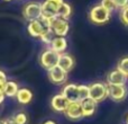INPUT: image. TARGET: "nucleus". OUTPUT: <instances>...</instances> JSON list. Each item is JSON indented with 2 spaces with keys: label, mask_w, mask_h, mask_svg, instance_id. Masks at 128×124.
Returning a JSON list of instances; mask_svg holds the SVG:
<instances>
[{
  "label": "nucleus",
  "mask_w": 128,
  "mask_h": 124,
  "mask_svg": "<svg viewBox=\"0 0 128 124\" xmlns=\"http://www.w3.org/2000/svg\"><path fill=\"white\" fill-rule=\"evenodd\" d=\"M71 14H72V7L70 6V4L64 1L58 11V17L68 20V18L71 17Z\"/></svg>",
  "instance_id": "19"
},
{
  "label": "nucleus",
  "mask_w": 128,
  "mask_h": 124,
  "mask_svg": "<svg viewBox=\"0 0 128 124\" xmlns=\"http://www.w3.org/2000/svg\"><path fill=\"white\" fill-rule=\"evenodd\" d=\"M47 77L53 85L62 86L68 80V72L62 70L60 67H55V68L47 71Z\"/></svg>",
  "instance_id": "8"
},
{
  "label": "nucleus",
  "mask_w": 128,
  "mask_h": 124,
  "mask_svg": "<svg viewBox=\"0 0 128 124\" xmlns=\"http://www.w3.org/2000/svg\"><path fill=\"white\" fill-rule=\"evenodd\" d=\"M70 102L66 99L65 96H63L62 94H56L55 96L51 98V107L54 112L58 113H64L66 109V107L68 106Z\"/></svg>",
  "instance_id": "11"
},
{
  "label": "nucleus",
  "mask_w": 128,
  "mask_h": 124,
  "mask_svg": "<svg viewBox=\"0 0 128 124\" xmlns=\"http://www.w3.org/2000/svg\"><path fill=\"white\" fill-rule=\"evenodd\" d=\"M114 2H115L116 9H119V10L128 5V0H114Z\"/></svg>",
  "instance_id": "26"
},
{
  "label": "nucleus",
  "mask_w": 128,
  "mask_h": 124,
  "mask_svg": "<svg viewBox=\"0 0 128 124\" xmlns=\"http://www.w3.org/2000/svg\"><path fill=\"white\" fill-rule=\"evenodd\" d=\"M4 124H18V123L16 122L14 117H8L4 120Z\"/></svg>",
  "instance_id": "27"
},
{
  "label": "nucleus",
  "mask_w": 128,
  "mask_h": 124,
  "mask_svg": "<svg viewBox=\"0 0 128 124\" xmlns=\"http://www.w3.org/2000/svg\"><path fill=\"white\" fill-rule=\"evenodd\" d=\"M81 103V109H82V116L83 117H91L97 113L98 109V104L94 100L86 98V99L82 100Z\"/></svg>",
  "instance_id": "14"
},
{
  "label": "nucleus",
  "mask_w": 128,
  "mask_h": 124,
  "mask_svg": "<svg viewBox=\"0 0 128 124\" xmlns=\"http://www.w3.org/2000/svg\"><path fill=\"white\" fill-rule=\"evenodd\" d=\"M117 69L128 77V56H124L120 59L117 64Z\"/></svg>",
  "instance_id": "22"
},
{
  "label": "nucleus",
  "mask_w": 128,
  "mask_h": 124,
  "mask_svg": "<svg viewBox=\"0 0 128 124\" xmlns=\"http://www.w3.org/2000/svg\"><path fill=\"white\" fill-rule=\"evenodd\" d=\"M68 40L66 37H61V36H55L53 38V41L51 42L48 47H51L53 51L58 52V54L65 53L66 49H68Z\"/></svg>",
  "instance_id": "16"
},
{
  "label": "nucleus",
  "mask_w": 128,
  "mask_h": 124,
  "mask_svg": "<svg viewBox=\"0 0 128 124\" xmlns=\"http://www.w3.org/2000/svg\"><path fill=\"white\" fill-rule=\"evenodd\" d=\"M15 118V121L18 124H27V121H28V117L27 115L24 113V112H18L15 116H12Z\"/></svg>",
  "instance_id": "25"
},
{
  "label": "nucleus",
  "mask_w": 128,
  "mask_h": 124,
  "mask_svg": "<svg viewBox=\"0 0 128 124\" xmlns=\"http://www.w3.org/2000/svg\"><path fill=\"white\" fill-rule=\"evenodd\" d=\"M0 124H4V120H0Z\"/></svg>",
  "instance_id": "32"
},
{
  "label": "nucleus",
  "mask_w": 128,
  "mask_h": 124,
  "mask_svg": "<svg viewBox=\"0 0 128 124\" xmlns=\"http://www.w3.org/2000/svg\"><path fill=\"white\" fill-rule=\"evenodd\" d=\"M0 79L1 80H8L7 79V75L4 73V70H1V69H0Z\"/></svg>",
  "instance_id": "28"
},
{
  "label": "nucleus",
  "mask_w": 128,
  "mask_h": 124,
  "mask_svg": "<svg viewBox=\"0 0 128 124\" xmlns=\"http://www.w3.org/2000/svg\"><path fill=\"white\" fill-rule=\"evenodd\" d=\"M100 5H101L104 9H107L109 13H112L114 10H116V6H115L114 0H101Z\"/></svg>",
  "instance_id": "24"
},
{
  "label": "nucleus",
  "mask_w": 128,
  "mask_h": 124,
  "mask_svg": "<svg viewBox=\"0 0 128 124\" xmlns=\"http://www.w3.org/2000/svg\"><path fill=\"white\" fill-rule=\"evenodd\" d=\"M43 124H58V123H56L55 121H53V120H46V121L43 122Z\"/></svg>",
  "instance_id": "29"
},
{
  "label": "nucleus",
  "mask_w": 128,
  "mask_h": 124,
  "mask_svg": "<svg viewBox=\"0 0 128 124\" xmlns=\"http://www.w3.org/2000/svg\"><path fill=\"white\" fill-rule=\"evenodd\" d=\"M78 90H79L80 102L89 98V85H84V84L78 85Z\"/></svg>",
  "instance_id": "20"
},
{
  "label": "nucleus",
  "mask_w": 128,
  "mask_h": 124,
  "mask_svg": "<svg viewBox=\"0 0 128 124\" xmlns=\"http://www.w3.org/2000/svg\"><path fill=\"white\" fill-rule=\"evenodd\" d=\"M128 96V89L126 85L108 86V97L116 103L124 102Z\"/></svg>",
  "instance_id": "7"
},
{
  "label": "nucleus",
  "mask_w": 128,
  "mask_h": 124,
  "mask_svg": "<svg viewBox=\"0 0 128 124\" xmlns=\"http://www.w3.org/2000/svg\"><path fill=\"white\" fill-rule=\"evenodd\" d=\"M127 76H125L122 71H119L118 69L110 71L107 76V82L106 84L108 86H117V85H126L127 82Z\"/></svg>",
  "instance_id": "12"
},
{
  "label": "nucleus",
  "mask_w": 128,
  "mask_h": 124,
  "mask_svg": "<svg viewBox=\"0 0 128 124\" xmlns=\"http://www.w3.org/2000/svg\"><path fill=\"white\" fill-rule=\"evenodd\" d=\"M111 13L104 9L101 5H96L89 11V20L94 25H104L109 22Z\"/></svg>",
  "instance_id": "3"
},
{
  "label": "nucleus",
  "mask_w": 128,
  "mask_h": 124,
  "mask_svg": "<svg viewBox=\"0 0 128 124\" xmlns=\"http://www.w3.org/2000/svg\"><path fill=\"white\" fill-rule=\"evenodd\" d=\"M119 19L125 26L128 27V5L119 10Z\"/></svg>",
  "instance_id": "23"
},
{
  "label": "nucleus",
  "mask_w": 128,
  "mask_h": 124,
  "mask_svg": "<svg viewBox=\"0 0 128 124\" xmlns=\"http://www.w3.org/2000/svg\"><path fill=\"white\" fill-rule=\"evenodd\" d=\"M127 78H128V77H127Z\"/></svg>",
  "instance_id": "34"
},
{
  "label": "nucleus",
  "mask_w": 128,
  "mask_h": 124,
  "mask_svg": "<svg viewBox=\"0 0 128 124\" xmlns=\"http://www.w3.org/2000/svg\"><path fill=\"white\" fill-rule=\"evenodd\" d=\"M89 98L100 104L108 98V85L104 81H96L89 85Z\"/></svg>",
  "instance_id": "1"
},
{
  "label": "nucleus",
  "mask_w": 128,
  "mask_h": 124,
  "mask_svg": "<svg viewBox=\"0 0 128 124\" xmlns=\"http://www.w3.org/2000/svg\"><path fill=\"white\" fill-rule=\"evenodd\" d=\"M18 90H19V86L16 81H12V80H7V82L4 84V94L6 97H16Z\"/></svg>",
  "instance_id": "18"
},
{
  "label": "nucleus",
  "mask_w": 128,
  "mask_h": 124,
  "mask_svg": "<svg viewBox=\"0 0 128 124\" xmlns=\"http://www.w3.org/2000/svg\"><path fill=\"white\" fill-rule=\"evenodd\" d=\"M4 1H12V0H4Z\"/></svg>",
  "instance_id": "33"
},
{
  "label": "nucleus",
  "mask_w": 128,
  "mask_h": 124,
  "mask_svg": "<svg viewBox=\"0 0 128 124\" xmlns=\"http://www.w3.org/2000/svg\"><path fill=\"white\" fill-rule=\"evenodd\" d=\"M125 123L128 124V113H127V115H126V118H125Z\"/></svg>",
  "instance_id": "31"
},
{
  "label": "nucleus",
  "mask_w": 128,
  "mask_h": 124,
  "mask_svg": "<svg viewBox=\"0 0 128 124\" xmlns=\"http://www.w3.org/2000/svg\"><path fill=\"white\" fill-rule=\"evenodd\" d=\"M54 37H55L54 33L51 31V28H48L44 34H43L42 36H40V40L42 41V42L44 43V44H46V46H50V44H51V42L53 41V38H54Z\"/></svg>",
  "instance_id": "21"
},
{
  "label": "nucleus",
  "mask_w": 128,
  "mask_h": 124,
  "mask_svg": "<svg viewBox=\"0 0 128 124\" xmlns=\"http://www.w3.org/2000/svg\"><path fill=\"white\" fill-rule=\"evenodd\" d=\"M58 58H60V54L58 52L53 51L51 47L47 46L46 49L40 52V56H38V62H40V66L43 69L48 71L51 69L58 67Z\"/></svg>",
  "instance_id": "2"
},
{
  "label": "nucleus",
  "mask_w": 128,
  "mask_h": 124,
  "mask_svg": "<svg viewBox=\"0 0 128 124\" xmlns=\"http://www.w3.org/2000/svg\"><path fill=\"white\" fill-rule=\"evenodd\" d=\"M4 98H6V96H4V95H1V96H0V105H1L2 103L4 102Z\"/></svg>",
  "instance_id": "30"
},
{
  "label": "nucleus",
  "mask_w": 128,
  "mask_h": 124,
  "mask_svg": "<svg viewBox=\"0 0 128 124\" xmlns=\"http://www.w3.org/2000/svg\"><path fill=\"white\" fill-rule=\"evenodd\" d=\"M64 115L66 116V118H68L70 121L76 122L80 121L81 118H83L82 116V109H81V103L80 102H70L68 106L66 107Z\"/></svg>",
  "instance_id": "10"
},
{
  "label": "nucleus",
  "mask_w": 128,
  "mask_h": 124,
  "mask_svg": "<svg viewBox=\"0 0 128 124\" xmlns=\"http://www.w3.org/2000/svg\"><path fill=\"white\" fill-rule=\"evenodd\" d=\"M16 99L20 105H28L33 100V93L30 89L25 88V87L19 88L17 95H16Z\"/></svg>",
  "instance_id": "17"
},
{
  "label": "nucleus",
  "mask_w": 128,
  "mask_h": 124,
  "mask_svg": "<svg viewBox=\"0 0 128 124\" xmlns=\"http://www.w3.org/2000/svg\"><path fill=\"white\" fill-rule=\"evenodd\" d=\"M50 28L54 33L55 36L66 37V35L70 32V23L68 19H63L60 17H53L50 22Z\"/></svg>",
  "instance_id": "4"
},
{
  "label": "nucleus",
  "mask_w": 128,
  "mask_h": 124,
  "mask_svg": "<svg viewBox=\"0 0 128 124\" xmlns=\"http://www.w3.org/2000/svg\"><path fill=\"white\" fill-rule=\"evenodd\" d=\"M58 67H60L62 70H64L65 72L68 73L73 69V67H74V59H73V56L68 53L60 54Z\"/></svg>",
  "instance_id": "15"
},
{
  "label": "nucleus",
  "mask_w": 128,
  "mask_h": 124,
  "mask_svg": "<svg viewBox=\"0 0 128 124\" xmlns=\"http://www.w3.org/2000/svg\"><path fill=\"white\" fill-rule=\"evenodd\" d=\"M64 0H44L42 2V16L53 18L58 16V11Z\"/></svg>",
  "instance_id": "6"
},
{
  "label": "nucleus",
  "mask_w": 128,
  "mask_h": 124,
  "mask_svg": "<svg viewBox=\"0 0 128 124\" xmlns=\"http://www.w3.org/2000/svg\"><path fill=\"white\" fill-rule=\"evenodd\" d=\"M63 96H65L68 102H80L79 90L76 84H66L61 91Z\"/></svg>",
  "instance_id": "13"
},
{
  "label": "nucleus",
  "mask_w": 128,
  "mask_h": 124,
  "mask_svg": "<svg viewBox=\"0 0 128 124\" xmlns=\"http://www.w3.org/2000/svg\"><path fill=\"white\" fill-rule=\"evenodd\" d=\"M22 16L27 22L40 19L42 17V4L37 1H29L22 7Z\"/></svg>",
  "instance_id": "5"
},
{
  "label": "nucleus",
  "mask_w": 128,
  "mask_h": 124,
  "mask_svg": "<svg viewBox=\"0 0 128 124\" xmlns=\"http://www.w3.org/2000/svg\"><path fill=\"white\" fill-rule=\"evenodd\" d=\"M48 28L50 27H47L40 19L28 22V25H27V32H28V34L32 37H35V38H40V36Z\"/></svg>",
  "instance_id": "9"
}]
</instances>
